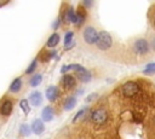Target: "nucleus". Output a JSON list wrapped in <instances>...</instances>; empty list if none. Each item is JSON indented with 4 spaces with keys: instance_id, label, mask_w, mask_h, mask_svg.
I'll return each instance as SVG.
<instances>
[{
    "instance_id": "1",
    "label": "nucleus",
    "mask_w": 155,
    "mask_h": 139,
    "mask_svg": "<svg viewBox=\"0 0 155 139\" xmlns=\"http://www.w3.org/2000/svg\"><path fill=\"white\" fill-rule=\"evenodd\" d=\"M96 45H97V47H98L99 50H102V51H105V50L110 48L111 45H113L111 35H110L108 31H101V33H98V37H97Z\"/></svg>"
},
{
    "instance_id": "2",
    "label": "nucleus",
    "mask_w": 155,
    "mask_h": 139,
    "mask_svg": "<svg viewBox=\"0 0 155 139\" xmlns=\"http://www.w3.org/2000/svg\"><path fill=\"white\" fill-rule=\"evenodd\" d=\"M107 111L104 109H96L92 114H91V120L93 123L97 124H102L107 121Z\"/></svg>"
},
{
    "instance_id": "3",
    "label": "nucleus",
    "mask_w": 155,
    "mask_h": 139,
    "mask_svg": "<svg viewBox=\"0 0 155 139\" xmlns=\"http://www.w3.org/2000/svg\"><path fill=\"white\" fill-rule=\"evenodd\" d=\"M97 37H98V33L97 30L93 28V27H87L85 30H84V40L92 45V44H96L97 41Z\"/></svg>"
},
{
    "instance_id": "4",
    "label": "nucleus",
    "mask_w": 155,
    "mask_h": 139,
    "mask_svg": "<svg viewBox=\"0 0 155 139\" xmlns=\"http://www.w3.org/2000/svg\"><path fill=\"white\" fill-rule=\"evenodd\" d=\"M133 51L137 54H145L149 51V44L145 39H138L133 44Z\"/></svg>"
},
{
    "instance_id": "5",
    "label": "nucleus",
    "mask_w": 155,
    "mask_h": 139,
    "mask_svg": "<svg viewBox=\"0 0 155 139\" xmlns=\"http://www.w3.org/2000/svg\"><path fill=\"white\" fill-rule=\"evenodd\" d=\"M138 89H139L138 85H137L136 82H133V81H127V82L124 83V86H122V93H124L126 97H132V95H134V94L138 92Z\"/></svg>"
},
{
    "instance_id": "6",
    "label": "nucleus",
    "mask_w": 155,
    "mask_h": 139,
    "mask_svg": "<svg viewBox=\"0 0 155 139\" xmlns=\"http://www.w3.org/2000/svg\"><path fill=\"white\" fill-rule=\"evenodd\" d=\"M75 83H76V80H75V77H74L73 75L67 74V75H64L63 79H62V85H63L67 89L73 88V87L75 86Z\"/></svg>"
},
{
    "instance_id": "7",
    "label": "nucleus",
    "mask_w": 155,
    "mask_h": 139,
    "mask_svg": "<svg viewBox=\"0 0 155 139\" xmlns=\"http://www.w3.org/2000/svg\"><path fill=\"white\" fill-rule=\"evenodd\" d=\"M12 112V102L11 100H4L0 105V114L2 116H8Z\"/></svg>"
},
{
    "instance_id": "8",
    "label": "nucleus",
    "mask_w": 155,
    "mask_h": 139,
    "mask_svg": "<svg viewBox=\"0 0 155 139\" xmlns=\"http://www.w3.org/2000/svg\"><path fill=\"white\" fill-rule=\"evenodd\" d=\"M29 102H30L31 105L39 106V105L42 103V95H41V93L38 92V91L30 93V95H29Z\"/></svg>"
},
{
    "instance_id": "9",
    "label": "nucleus",
    "mask_w": 155,
    "mask_h": 139,
    "mask_svg": "<svg viewBox=\"0 0 155 139\" xmlns=\"http://www.w3.org/2000/svg\"><path fill=\"white\" fill-rule=\"evenodd\" d=\"M53 116H54L53 109H52L51 106H45L44 110H42V112H41V117H42V120H44L45 122H50V121H52Z\"/></svg>"
},
{
    "instance_id": "10",
    "label": "nucleus",
    "mask_w": 155,
    "mask_h": 139,
    "mask_svg": "<svg viewBox=\"0 0 155 139\" xmlns=\"http://www.w3.org/2000/svg\"><path fill=\"white\" fill-rule=\"evenodd\" d=\"M64 19L65 22H70V23H74L76 24V12L74 10V7H69L65 13H64Z\"/></svg>"
},
{
    "instance_id": "11",
    "label": "nucleus",
    "mask_w": 155,
    "mask_h": 139,
    "mask_svg": "<svg viewBox=\"0 0 155 139\" xmlns=\"http://www.w3.org/2000/svg\"><path fill=\"white\" fill-rule=\"evenodd\" d=\"M68 70H75L76 73H80V71H84L85 68H84L82 65H80V64H68V65H63V66H62L61 73L64 74V73H67Z\"/></svg>"
},
{
    "instance_id": "12",
    "label": "nucleus",
    "mask_w": 155,
    "mask_h": 139,
    "mask_svg": "<svg viewBox=\"0 0 155 139\" xmlns=\"http://www.w3.org/2000/svg\"><path fill=\"white\" fill-rule=\"evenodd\" d=\"M57 95H58V89H57L56 86H50V87L46 89V98H47L50 102L56 100Z\"/></svg>"
},
{
    "instance_id": "13",
    "label": "nucleus",
    "mask_w": 155,
    "mask_h": 139,
    "mask_svg": "<svg viewBox=\"0 0 155 139\" xmlns=\"http://www.w3.org/2000/svg\"><path fill=\"white\" fill-rule=\"evenodd\" d=\"M45 129V126L42 123L41 120H34L33 124H31V131L35 133V134H41Z\"/></svg>"
},
{
    "instance_id": "14",
    "label": "nucleus",
    "mask_w": 155,
    "mask_h": 139,
    "mask_svg": "<svg viewBox=\"0 0 155 139\" xmlns=\"http://www.w3.org/2000/svg\"><path fill=\"white\" fill-rule=\"evenodd\" d=\"M86 19V11L84 7H78V11H76V24L78 25H81Z\"/></svg>"
},
{
    "instance_id": "15",
    "label": "nucleus",
    "mask_w": 155,
    "mask_h": 139,
    "mask_svg": "<svg viewBox=\"0 0 155 139\" xmlns=\"http://www.w3.org/2000/svg\"><path fill=\"white\" fill-rule=\"evenodd\" d=\"M58 42H59V35L58 34H52L50 37H48V40H47V42H46V46L47 47H56L57 45H58Z\"/></svg>"
},
{
    "instance_id": "16",
    "label": "nucleus",
    "mask_w": 155,
    "mask_h": 139,
    "mask_svg": "<svg viewBox=\"0 0 155 139\" xmlns=\"http://www.w3.org/2000/svg\"><path fill=\"white\" fill-rule=\"evenodd\" d=\"M21 87H22V80H21L19 77H17V79H15V80L12 81V83L10 85V91L13 92V93H16V92H18V91L21 89Z\"/></svg>"
},
{
    "instance_id": "17",
    "label": "nucleus",
    "mask_w": 155,
    "mask_h": 139,
    "mask_svg": "<svg viewBox=\"0 0 155 139\" xmlns=\"http://www.w3.org/2000/svg\"><path fill=\"white\" fill-rule=\"evenodd\" d=\"M76 105V98L75 97H68L64 102V110H71Z\"/></svg>"
},
{
    "instance_id": "18",
    "label": "nucleus",
    "mask_w": 155,
    "mask_h": 139,
    "mask_svg": "<svg viewBox=\"0 0 155 139\" xmlns=\"http://www.w3.org/2000/svg\"><path fill=\"white\" fill-rule=\"evenodd\" d=\"M78 77H79V80L82 81V82H88V81H91V73L85 69L84 71L78 73Z\"/></svg>"
},
{
    "instance_id": "19",
    "label": "nucleus",
    "mask_w": 155,
    "mask_h": 139,
    "mask_svg": "<svg viewBox=\"0 0 155 139\" xmlns=\"http://www.w3.org/2000/svg\"><path fill=\"white\" fill-rule=\"evenodd\" d=\"M41 81H42V76H41L40 74H36V75H34V76L30 79L29 83H30V86H31V87H36L38 85H40V83H41Z\"/></svg>"
},
{
    "instance_id": "20",
    "label": "nucleus",
    "mask_w": 155,
    "mask_h": 139,
    "mask_svg": "<svg viewBox=\"0 0 155 139\" xmlns=\"http://www.w3.org/2000/svg\"><path fill=\"white\" fill-rule=\"evenodd\" d=\"M19 106H21V109L24 111V114H25V115H27V114H29L30 109H29V102H28L27 99H22V100L19 102Z\"/></svg>"
},
{
    "instance_id": "21",
    "label": "nucleus",
    "mask_w": 155,
    "mask_h": 139,
    "mask_svg": "<svg viewBox=\"0 0 155 139\" xmlns=\"http://www.w3.org/2000/svg\"><path fill=\"white\" fill-rule=\"evenodd\" d=\"M73 36H74V33H73V31H68V33L65 34V37H64V46H65V47L71 44Z\"/></svg>"
},
{
    "instance_id": "22",
    "label": "nucleus",
    "mask_w": 155,
    "mask_h": 139,
    "mask_svg": "<svg viewBox=\"0 0 155 139\" xmlns=\"http://www.w3.org/2000/svg\"><path fill=\"white\" fill-rule=\"evenodd\" d=\"M19 133H21V135H24V137L29 135V134H30V128H29V126L25 124V123L22 124L21 128H19Z\"/></svg>"
},
{
    "instance_id": "23",
    "label": "nucleus",
    "mask_w": 155,
    "mask_h": 139,
    "mask_svg": "<svg viewBox=\"0 0 155 139\" xmlns=\"http://www.w3.org/2000/svg\"><path fill=\"white\" fill-rule=\"evenodd\" d=\"M144 74H153L155 73V63H149L145 65V69L143 70Z\"/></svg>"
},
{
    "instance_id": "24",
    "label": "nucleus",
    "mask_w": 155,
    "mask_h": 139,
    "mask_svg": "<svg viewBox=\"0 0 155 139\" xmlns=\"http://www.w3.org/2000/svg\"><path fill=\"white\" fill-rule=\"evenodd\" d=\"M86 111H87V106H86V108H84V109H81V110H79V111L75 114V116H74V118H73V122H76V121H78V120H79V118H80V117H81Z\"/></svg>"
},
{
    "instance_id": "25",
    "label": "nucleus",
    "mask_w": 155,
    "mask_h": 139,
    "mask_svg": "<svg viewBox=\"0 0 155 139\" xmlns=\"http://www.w3.org/2000/svg\"><path fill=\"white\" fill-rule=\"evenodd\" d=\"M35 68H36V59H34V60L30 63V65H29L28 69L25 70V74H31V73L35 70Z\"/></svg>"
},
{
    "instance_id": "26",
    "label": "nucleus",
    "mask_w": 155,
    "mask_h": 139,
    "mask_svg": "<svg viewBox=\"0 0 155 139\" xmlns=\"http://www.w3.org/2000/svg\"><path fill=\"white\" fill-rule=\"evenodd\" d=\"M96 97H97V93H91V94L87 95V98H85V102H86V103H90V102L93 100Z\"/></svg>"
},
{
    "instance_id": "27",
    "label": "nucleus",
    "mask_w": 155,
    "mask_h": 139,
    "mask_svg": "<svg viewBox=\"0 0 155 139\" xmlns=\"http://www.w3.org/2000/svg\"><path fill=\"white\" fill-rule=\"evenodd\" d=\"M59 24H61V18H57L54 21V23H53V29H57L59 27Z\"/></svg>"
},
{
    "instance_id": "28",
    "label": "nucleus",
    "mask_w": 155,
    "mask_h": 139,
    "mask_svg": "<svg viewBox=\"0 0 155 139\" xmlns=\"http://www.w3.org/2000/svg\"><path fill=\"white\" fill-rule=\"evenodd\" d=\"M82 4H84V6L88 7V6H91V5H92V1H87V0H85V1L82 2Z\"/></svg>"
},
{
    "instance_id": "29",
    "label": "nucleus",
    "mask_w": 155,
    "mask_h": 139,
    "mask_svg": "<svg viewBox=\"0 0 155 139\" xmlns=\"http://www.w3.org/2000/svg\"><path fill=\"white\" fill-rule=\"evenodd\" d=\"M154 25H155V18H154Z\"/></svg>"
}]
</instances>
